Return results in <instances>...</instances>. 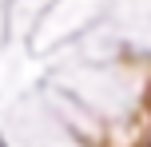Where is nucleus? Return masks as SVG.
I'll return each mask as SVG.
<instances>
[{
    "label": "nucleus",
    "instance_id": "obj_1",
    "mask_svg": "<svg viewBox=\"0 0 151 147\" xmlns=\"http://www.w3.org/2000/svg\"><path fill=\"white\" fill-rule=\"evenodd\" d=\"M143 147H151V139H147V143H143Z\"/></svg>",
    "mask_w": 151,
    "mask_h": 147
}]
</instances>
